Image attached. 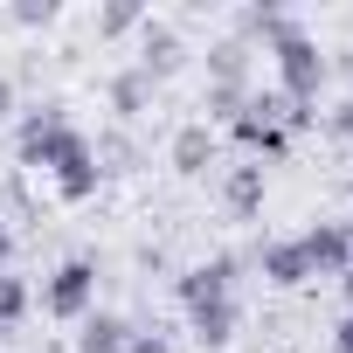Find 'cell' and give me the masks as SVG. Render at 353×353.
Returning a JSON list of instances; mask_svg holds the SVG:
<instances>
[{
    "label": "cell",
    "instance_id": "13",
    "mask_svg": "<svg viewBox=\"0 0 353 353\" xmlns=\"http://www.w3.org/2000/svg\"><path fill=\"white\" fill-rule=\"evenodd\" d=\"M139 21H145V14L132 8V0H118V8H104V14H97V35H125V28H139Z\"/></svg>",
    "mask_w": 353,
    "mask_h": 353
},
{
    "label": "cell",
    "instance_id": "8",
    "mask_svg": "<svg viewBox=\"0 0 353 353\" xmlns=\"http://www.w3.org/2000/svg\"><path fill=\"white\" fill-rule=\"evenodd\" d=\"M125 346H132V319H118V312L77 319V353H125Z\"/></svg>",
    "mask_w": 353,
    "mask_h": 353
},
{
    "label": "cell",
    "instance_id": "17",
    "mask_svg": "<svg viewBox=\"0 0 353 353\" xmlns=\"http://www.w3.org/2000/svg\"><path fill=\"white\" fill-rule=\"evenodd\" d=\"M332 353H353V312L339 319V332H332Z\"/></svg>",
    "mask_w": 353,
    "mask_h": 353
},
{
    "label": "cell",
    "instance_id": "18",
    "mask_svg": "<svg viewBox=\"0 0 353 353\" xmlns=\"http://www.w3.org/2000/svg\"><path fill=\"white\" fill-rule=\"evenodd\" d=\"M8 263H14V229L0 222V270H8Z\"/></svg>",
    "mask_w": 353,
    "mask_h": 353
},
{
    "label": "cell",
    "instance_id": "20",
    "mask_svg": "<svg viewBox=\"0 0 353 353\" xmlns=\"http://www.w3.org/2000/svg\"><path fill=\"white\" fill-rule=\"evenodd\" d=\"M339 291H346V312H353V263L339 270Z\"/></svg>",
    "mask_w": 353,
    "mask_h": 353
},
{
    "label": "cell",
    "instance_id": "4",
    "mask_svg": "<svg viewBox=\"0 0 353 353\" xmlns=\"http://www.w3.org/2000/svg\"><path fill=\"white\" fill-rule=\"evenodd\" d=\"M298 243H305V256H312V277H339V270L353 263V222H319V229H305Z\"/></svg>",
    "mask_w": 353,
    "mask_h": 353
},
{
    "label": "cell",
    "instance_id": "11",
    "mask_svg": "<svg viewBox=\"0 0 353 353\" xmlns=\"http://www.w3.org/2000/svg\"><path fill=\"white\" fill-rule=\"evenodd\" d=\"M145 97H152V77H145L139 63L111 77V111H118V118H139V111H145Z\"/></svg>",
    "mask_w": 353,
    "mask_h": 353
},
{
    "label": "cell",
    "instance_id": "15",
    "mask_svg": "<svg viewBox=\"0 0 353 353\" xmlns=\"http://www.w3.org/2000/svg\"><path fill=\"white\" fill-rule=\"evenodd\" d=\"M325 132H332V139H353V97H346L339 111H325Z\"/></svg>",
    "mask_w": 353,
    "mask_h": 353
},
{
    "label": "cell",
    "instance_id": "3",
    "mask_svg": "<svg viewBox=\"0 0 353 353\" xmlns=\"http://www.w3.org/2000/svg\"><path fill=\"white\" fill-rule=\"evenodd\" d=\"M97 305V256H63L42 284V312L49 319H90Z\"/></svg>",
    "mask_w": 353,
    "mask_h": 353
},
{
    "label": "cell",
    "instance_id": "6",
    "mask_svg": "<svg viewBox=\"0 0 353 353\" xmlns=\"http://www.w3.org/2000/svg\"><path fill=\"white\" fill-rule=\"evenodd\" d=\"M256 270H263V284H277V291H298V284H312V256H305V243H298V236H284V243H263V250H256Z\"/></svg>",
    "mask_w": 353,
    "mask_h": 353
},
{
    "label": "cell",
    "instance_id": "1",
    "mask_svg": "<svg viewBox=\"0 0 353 353\" xmlns=\"http://www.w3.org/2000/svg\"><path fill=\"white\" fill-rule=\"evenodd\" d=\"M236 256H208V263H194V270H181V312H188V325H194V339L201 346H229L236 339V325H243V312H236Z\"/></svg>",
    "mask_w": 353,
    "mask_h": 353
},
{
    "label": "cell",
    "instance_id": "16",
    "mask_svg": "<svg viewBox=\"0 0 353 353\" xmlns=\"http://www.w3.org/2000/svg\"><path fill=\"white\" fill-rule=\"evenodd\" d=\"M125 353H173V339H159V332H132Z\"/></svg>",
    "mask_w": 353,
    "mask_h": 353
},
{
    "label": "cell",
    "instance_id": "12",
    "mask_svg": "<svg viewBox=\"0 0 353 353\" xmlns=\"http://www.w3.org/2000/svg\"><path fill=\"white\" fill-rule=\"evenodd\" d=\"M28 312H35V291H28V277L0 270V325H21Z\"/></svg>",
    "mask_w": 353,
    "mask_h": 353
},
{
    "label": "cell",
    "instance_id": "19",
    "mask_svg": "<svg viewBox=\"0 0 353 353\" xmlns=\"http://www.w3.org/2000/svg\"><path fill=\"white\" fill-rule=\"evenodd\" d=\"M8 111H14V83H8V77H0V118H8Z\"/></svg>",
    "mask_w": 353,
    "mask_h": 353
},
{
    "label": "cell",
    "instance_id": "9",
    "mask_svg": "<svg viewBox=\"0 0 353 353\" xmlns=\"http://www.w3.org/2000/svg\"><path fill=\"white\" fill-rule=\"evenodd\" d=\"M215 166V132L208 125H181L173 132V173H208Z\"/></svg>",
    "mask_w": 353,
    "mask_h": 353
},
{
    "label": "cell",
    "instance_id": "7",
    "mask_svg": "<svg viewBox=\"0 0 353 353\" xmlns=\"http://www.w3.org/2000/svg\"><path fill=\"white\" fill-rule=\"evenodd\" d=\"M263 194H270V181H263V159H243V166H229L222 201H229V215H236V222H256V215H263Z\"/></svg>",
    "mask_w": 353,
    "mask_h": 353
},
{
    "label": "cell",
    "instance_id": "10",
    "mask_svg": "<svg viewBox=\"0 0 353 353\" xmlns=\"http://www.w3.org/2000/svg\"><path fill=\"white\" fill-rule=\"evenodd\" d=\"M208 70H215L222 90H243V77H250V42H243V35L215 42V49H208Z\"/></svg>",
    "mask_w": 353,
    "mask_h": 353
},
{
    "label": "cell",
    "instance_id": "14",
    "mask_svg": "<svg viewBox=\"0 0 353 353\" xmlns=\"http://www.w3.org/2000/svg\"><path fill=\"white\" fill-rule=\"evenodd\" d=\"M14 21H21V28H49V21H56V0H21Z\"/></svg>",
    "mask_w": 353,
    "mask_h": 353
},
{
    "label": "cell",
    "instance_id": "5",
    "mask_svg": "<svg viewBox=\"0 0 353 353\" xmlns=\"http://www.w3.org/2000/svg\"><path fill=\"white\" fill-rule=\"evenodd\" d=\"M181 63H188V42H181V35H173L166 21H139V70H145L152 83H166Z\"/></svg>",
    "mask_w": 353,
    "mask_h": 353
},
{
    "label": "cell",
    "instance_id": "2",
    "mask_svg": "<svg viewBox=\"0 0 353 353\" xmlns=\"http://www.w3.org/2000/svg\"><path fill=\"white\" fill-rule=\"evenodd\" d=\"M77 152H90V132H77L63 104H35V111L14 125V159L35 166V173H56V166H70Z\"/></svg>",
    "mask_w": 353,
    "mask_h": 353
}]
</instances>
